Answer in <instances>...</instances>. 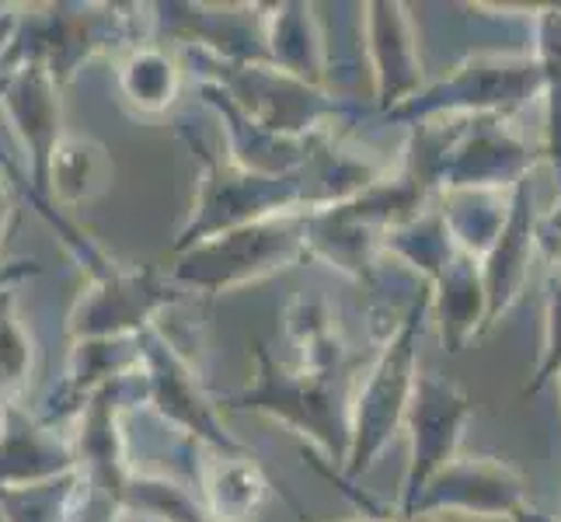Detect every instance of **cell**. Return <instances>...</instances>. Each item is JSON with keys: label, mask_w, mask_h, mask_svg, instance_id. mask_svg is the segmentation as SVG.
Listing matches in <instances>:
<instances>
[{"label": "cell", "mask_w": 561, "mask_h": 522, "mask_svg": "<svg viewBox=\"0 0 561 522\" xmlns=\"http://www.w3.org/2000/svg\"><path fill=\"white\" fill-rule=\"evenodd\" d=\"M255 376L234 394H220V411L262 415L279 421L286 432L311 442V450L324 453L332 467L342 471L350 453V425H353V394L356 376L353 366L342 370H304L297 362L276 359L268 348L255 345Z\"/></svg>", "instance_id": "6da1fadb"}, {"label": "cell", "mask_w": 561, "mask_h": 522, "mask_svg": "<svg viewBox=\"0 0 561 522\" xmlns=\"http://www.w3.org/2000/svg\"><path fill=\"white\" fill-rule=\"evenodd\" d=\"M179 140L199 161L196 192H192V209L179 227V237L171 241V255L196 247L209 237H220L227 230L259 223L268 217H286V212H318L321 196L314 185L311 164H304L294 174H251L227 158L224 147H213L196 137L188 126L179 129Z\"/></svg>", "instance_id": "7a4b0ae2"}, {"label": "cell", "mask_w": 561, "mask_h": 522, "mask_svg": "<svg viewBox=\"0 0 561 522\" xmlns=\"http://www.w3.org/2000/svg\"><path fill=\"white\" fill-rule=\"evenodd\" d=\"M430 321V286L422 289L419 300L409 306V314L391 335L380 341V352L374 366L359 380L353 394V425H350V453H345L342 471L332 474L339 488H350L356 477H363L374 467V460L387 450L409 415L415 376H419V341L422 327Z\"/></svg>", "instance_id": "3957f363"}, {"label": "cell", "mask_w": 561, "mask_h": 522, "mask_svg": "<svg viewBox=\"0 0 561 522\" xmlns=\"http://www.w3.org/2000/svg\"><path fill=\"white\" fill-rule=\"evenodd\" d=\"M153 38L150 4H43L22 8L14 35L18 63H43L56 84H70L94 56H112Z\"/></svg>", "instance_id": "277c9868"}, {"label": "cell", "mask_w": 561, "mask_h": 522, "mask_svg": "<svg viewBox=\"0 0 561 522\" xmlns=\"http://www.w3.org/2000/svg\"><path fill=\"white\" fill-rule=\"evenodd\" d=\"M188 60L196 63L199 81L217 84L251 123L286 140H311L318 132H332L335 123L359 115L353 98L297 81L265 60L234 63L196 49H188Z\"/></svg>", "instance_id": "5b68a950"}, {"label": "cell", "mask_w": 561, "mask_h": 522, "mask_svg": "<svg viewBox=\"0 0 561 522\" xmlns=\"http://www.w3.org/2000/svg\"><path fill=\"white\" fill-rule=\"evenodd\" d=\"M304 262H311L304 237V212H286V217H268L227 230V234L209 237L182 255H171V268L164 276L175 289L220 297L238 293L244 286H255Z\"/></svg>", "instance_id": "8992f818"}, {"label": "cell", "mask_w": 561, "mask_h": 522, "mask_svg": "<svg viewBox=\"0 0 561 522\" xmlns=\"http://www.w3.org/2000/svg\"><path fill=\"white\" fill-rule=\"evenodd\" d=\"M545 73L534 53H474L460 60L447 77L425 84L415 98L387 112V123L415 126L425 119H471V115H502L527 108L540 98Z\"/></svg>", "instance_id": "52a82bcc"}, {"label": "cell", "mask_w": 561, "mask_h": 522, "mask_svg": "<svg viewBox=\"0 0 561 522\" xmlns=\"http://www.w3.org/2000/svg\"><path fill=\"white\" fill-rule=\"evenodd\" d=\"M179 303V289L158 268L115 262L102 276H91L67 314L70 341L126 338L158 324Z\"/></svg>", "instance_id": "ba28073f"}, {"label": "cell", "mask_w": 561, "mask_h": 522, "mask_svg": "<svg viewBox=\"0 0 561 522\" xmlns=\"http://www.w3.org/2000/svg\"><path fill=\"white\" fill-rule=\"evenodd\" d=\"M144 348V376H147V404L164 425L182 432L188 442L213 450H248L241 439L230 436L217 397L206 394L192 359L171 341L158 324L140 332Z\"/></svg>", "instance_id": "9c48e42d"}, {"label": "cell", "mask_w": 561, "mask_h": 522, "mask_svg": "<svg viewBox=\"0 0 561 522\" xmlns=\"http://www.w3.org/2000/svg\"><path fill=\"white\" fill-rule=\"evenodd\" d=\"M471 421V397L460 383L439 373H419L404 429H409V467L401 477V491L394 501V515H409L419 491L430 485V477L439 474L450 460L460 456V439Z\"/></svg>", "instance_id": "30bf717a"}, {"label": "cell", "mask_w": 561, "mask_h": 522, "mask_svg": "<svg viewBox=\"0 0 561 522\" xmlns=\"http://www.w3.org/2000/svg\"><path fill=\"white\" fill-rule=\"evenodd\" d=\"M60 84L53 81L49 70L43 63L22 60L11 77L4 91H0V112L14 132L18 147L25 153V167L18 171L4 164L8 178L25 188V196L32 206L46 202V167L56 143L64 137V102H60Z\"/></svg>", "instance_id": "8fae6325"}, {"label": "cell", "mask_w": 561, "mask_h": 522, "mask_svg": "<svg viewBox=\"0 0 561 522\" xmlns=\"http://www.w3.org/2000/svg\"><path fill=\"white\" fill-rule=\"evenodd\" d=\"M527 480L513 463L499 456H457L439 474L430 477V485L419 491L404 519H433L443 512H468L481 519H502L524 506Z\"/></svg>", "instance_id": "7c38bea8"}, {"label": "cell", "mask_w": 561, "mask_h": 522, "mask_svg": "<svg viewBox=\"0 0 561 522\" xmlns=\"http://www.w3.org/2000/svg\"><path fill=\"white\" fill-rule=\"evenodd\" d=\"M359 38L374 81V105L387 115L425 88L415 28L404 4L370 0L359 4Z\"/></svg>", "instance_id": "4fadbf2b"}, {"label": "cell", "mask_w": 561, "mask_h": 522, "mask_svg": "<svg viewBox=\"0 0 561 522\" xmlns=\"http://www.w3.org/2000/svg\"><path fill=\"white\" fill-rule=\"evenodd\" d=\"M192 491L206 522H251L273 498V480L251 450H213L192 442Z\"/></svg>", "instance_id": "5bb4252c"}, {"label": "cell", "mask_w": 561, "mask_h": 522, "mask_svg": "<svg viewBox=\"0 0 561 522\" xmlns=\"http://www.w3.org/2000/svg\"><path fill=\"white\" fill-rule=\"evenodd\" d=\"M537 227V209H534V188L530 178L519 182L510 192V209L506 223H502L499 237L481 258V286H485V335L510 314V306L519 300L530 276V262L537 255L534 241Z\"/></svg>", "instance_id": "9a60e30c"}, {"label": "cell", "mask_w": 561, "mask_h": 522, "mask_svg": "<svg viewBox=\"0 0 561 522\" xmlns=\"http://www.w3.org/2000/svg\"><path fill=\"white\" fill-rule=\"evenodd\" d=\"M70 471H77V460L67 436H56L22 401L0 404V488L43 485Z\"/></svg>", "instance_id": "2e32d148"}, {"label": "cell", "mask_w": 561, "mask_h": 522, "mask_svg": "<svg viewBox=\"0 0 561 522\" xmlns=\"http://www.w3.org/2000/svg\"><path fill=\"white\" fill-rule=\"evenodd\" d=\"M262 56L297 81L335 91L318 4H262Z\"/></svg>", "instance_id": "e0dca14e"}, {"label": "cell", "mask_w": 561, "mask_h": 522, "mask_svg": "<svg viewBox=\"0 0 561 522\" xmlns=\"http://www.w3.org/2000/svg\"><path fill=\"white\" fill-rule=\"evenodd\" d=\"M199 98L220 119L224 153L238 167L276 178V174H294L311 161L314 140L321 137V132L311 140H286V137H276V132H265L262 126L251 123L244 112H238L234 102H230L227 94L209 81H199Z\"/></svg>", "instance_id": "ac0fdd59"}, {"label": "cell", "mask_w": 561, "mask_h": 522, "mask_svg": "<svg viewBox=\"0 0 561 522\" xmlns=\"http://www.w3.org/2000/svg\"><path fill=\"white\" fill-rule=\"evenodd\" d=\"M112 77L123 105L137 119H161L179 105L185 88V67L175 49L158 38H144L112 56Z\"/></svg>", "instance_id": "d6986e66"}, {"label": "cell", "mask_w": 561, "mask_h": 522, "mask_svg": "<svg viewBox=\"0 0 561 522\" xmlns=\"http://www.w3.org/2000/svg\"><path fill=\"white\" fill-rule=\"evenodd\" d=\"M430 314L439 324V341L450 356L463 352L474 338L485 335V286L481 262L468 251H454V258L430 282Z\"/></svg>", "instance_id": "ffe728a7"}, {"label": "cell", "mask_w": 561, "mask_h": 522, "mask_svg": "<svg viewBox=\"0 0 561 522\" xmlns=\"http://www.w3.org/2000/svg\"><path fill=\"white\" fill-rule=\"evenodd\" d=\"M112 178H115V164L102 140L88 137V132H64L46 167L43 206L70 212L84 202L102 199L112 188Z\"/></svg>", "instance_id": "44dd1931"}, {"label": "cell", "mask_w": 561, "mask_h": 522, "mask_svg": "<svg viewBox=\"0 0 561 522\" xmlns=\"http://www.w3.org/2000/svg\"><path fill=\"white\" fill-rule=\"evenodd\" d=\"M436 199V209L443 223H447L454 244L478 262L485 258V251L499 237L502 223H506L510 192H443Z\"/></svg>", "instance_id": "7402d4cb"}, {"label": "cell", "mask_w": 561, "mask_h": 522, "mask_svg": "<svg viewBox=\"0 0 561 522\" xmlns=\"http://www.w3.org/2000/svg\"><path fill=\"white\" fill-rule=\"evenodd\" d=\"M286 338L297 352V366L304 370H342L353 366V356L345 352V341L321 300H294L286 306Z\"/></svg>", "instance_id": "603a6c76"}, {"label": "cell", "mask_w": 561, "mask_h": 522, "mask_svg": "<svg viewBox=\"0 0 561 522\" xmlns=\"http://www.w3.org/2000/svg\"><path fill=\"white\" fill-rule=\"evenodd\" d=\"M534 56L545 73V158L554 171V182L561 192V8H540L537 11V46Z\"/></svg>", "instance_id": "cb8c5ba5"}, {"label": "cell", "mask_w": 561, "mask_h": 522, "mask_svg": "<svg viewBox=\"0 0 561 522\" xmlns=\"http://www.w3.org/2000/svg\"><path fill=\"white\" fill-rule=\"evenodd\" d=\"M84 491V477L70 471L64 477L25 488H0V522H70L73 501Z\"/></svg>", "instance_id": "d4e9b609"}, {"label": "cell", "mask_w": 561, "mask_h": 522, "mask_svg": "<svg viewBox=\"0 0 561 522\" xmlns=\"http://www.w3.org/2000/svg\"><path fill=\"white\" fill-rule=\"evenodd\" d=\"M32 335L14 311V297L0 293V404H18L32 373Z\"/></svg>", "instance_id": "484cf974"}, {"label": "cell", "mask_w": 561, "mask_h": 522, "mask_svg": "<svg viewBox=\"0 0 561 522\" xmlns=\"http://www.w3.org/2000/svg\"><path fill=\"white\" fill-rule=\"evenodd\" d=\"M561 370V265L551 268L545 286V345L534 366V376L524 386V397H537Z\"/></svg>", "instance_id": "4316f807"}, {"label": "cell", "mask_w": 561, "mask_h": 522, "mask_svg": "<svg viewBox=\"0 0 561 522\" xmlns=\"http://www.w3.org/2000/svg\"><path fill=\"white\" fill-rule=\"evenodd\" d=\"M14 223V206L8 199V182H4V167H0V251H4V237H8V227ZM35 272V265H25V262H18V265H4L0 262V293L8 289V282L14 279H22V276H32Z\"/></svg>", "instance_id": "83f0119b"}, {"label": "cell", "mask_w": 561, "mask_h": 522, "mask_svg": "<svg viewBox=\"0 0 561 522\" xmlns=\"http://www.w3.org/2000/svg\"><path fill=\"white\" fill-rule=\"evenodd\" d=\"M534 241H537V251H540V255H545L551 265L561 258V192H558L554 206L545 212V217H537Z\"/></svg>", "instance_id": "f1b7e54d"}, {"label": "cell", "mask_w": 561, "mask_h": 522, "mask_svg": "<svg viewBox=\"0 0 561 522\" xmlns=\"http://www.w3.org/2000/svg\"><path fill=\"white\" fill-rule=\"evenodd\" d=\"M18 22H22V8L4 4L0 8V73L18 67L14 56V35H18Z\"/></svg>", "instance_id": "f546056e"}, {"label": "cell", "mask_w": 561, "mask_h": 522, "mask_svg": "<svg viewBox=\"0 0 561 522\" xmlns=\"http://www.w3.org/2000/svg\"><path fill=\"white\" fill-rule=\"evenodd\" d=\"M353 501L363 509V515L350 519V522H436V519H401L391 512V506H370V501L359 498V495H353Z\"/></svg>", "instance_id": "4dcf8cb0"}, {"label": "cell", "mask_w": 561, "mask_h": 522, "mask_svg": "<svg viewBox=\"0 0 561 522\" xmlns=\"http://www.w3.org/2000/svg\"><path fill=\"white\" fill-rule=\"evenodd\" d=\"M510 522H554L548 512H540L534 501H524V506H519L513 515H510Z\"/></svg>", "instance_id": "1f68e13d"}, {"label": "cell", "mask_w": 561, "mask_h": 522, "mask_svg": "<svg viewBox=\"0 0 561 522\" xmlns=\"http://www.w3.org/2000/svg\"><path fill=\"white\" fill-rule=\"evenodd\" d=\"M554 380H558V383H561V370H558V376H554Z\"/></svg>", "instance_id": "d6a6232c"}]
</instances>
